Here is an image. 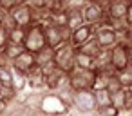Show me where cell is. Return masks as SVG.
I'll list each match as a JSON object with an SVG mask.
<instances>
[{
	"mask_svg": "<svg viewBox=\"0 0 132 116\" xmlns=\"http://www.w3.org/2000/svg\"><path fill=\"white\" fill-rule=\"evenodd\" d=\"M94 80H96V73H94V71H89V69L74 67V69L67 74V85H69L74 92H80V91H92Z\"/></svg>",
	"mask_w": 132,
	"mask_h": 116,
	"instance_id": "1",
	"label": "cell"
},
{
	"mask_svg": "<svg viewBox=\"0 0 132 116\" xmlns=\"http://www.w3.org/2000/svg\"><path fill=\"white\" fill-rule=\"evenodd\" d=\"M47 47V40H45V29L42 24H33L26 29V40H24V51L36 55L42 49Z\"/></svg>",
	"mask_w": 132,
	"mask_h": 116,
	"instance_id": "2",
	"label": "cell"
},
{
	"mask_svg": "<svg viewBox=\"0 0 132 116\" xmlns=\"http://www.w3.org/2000/svg\"><path fill=\"white\" fill-rule=\"evenodd\" d=\"M38 112L45 116H69L71 109L63 103V100L56 92H44Z\"/></svg>",
	"mask_w": 132,
	"mask_h": 116,
	"instance_id": "3",
	"label": "cell"
},
{
	"mask_svg": "<svg viewBox=\"0 0 132 116\" xmlns=\"http://www.w3.org/2000/svg\"><path fill=\"white\" fill-rule=\"evenodd\" d=\"M107 9H109V2H100V0H94V2H87L85 9L81 11L83 15V22L89 26H101L107 22Z\"/></svg>",
	"mask_w": 132,
	"mask_h": 116,
	"instance_id": "4",
	"label": "cell"
},
{
	"mask_svg": "<svg viewBox=\"0 0 132 116\" xmlns=\"http://www.w3.org/2000/svg\"><path fill=\"white\" fill-rule=\"evenodd\" d=\"M74 58H76V49L71 44H63L58 49H54V67L65 74H69L74 69Z\"/></svg>",
	"mask_w": 132,
	"mask_h": 116,
	"instance_id": "5",
	"label": "cell"
},
{
	"mask_svg": "<svg viewBox=\"0 0 132 116\" xmlns=\"http://www.w3.org/2000/svg\"><path fill=\"white\" fill-rule=\"evenodd\" d=\"M45 40H47V47H51L53 51L58 49L63 44H71V31L67 27H60V26H53V24H45Z\"/></svg>",
	"mask_w": 132,
	"mask_h": 116,
	"instance_id": "6",
	"label": "cell"
},
{
	"mask_svg": "<svg viewBox=\"0 0 132 116\" xmlns=\"http://www.w3.org/2000/svg\"><path fill=\"white\" fill-rule=\"evenodd\" d=\"M98 109L96 105V98L92 91H80L74 92V102H72V111H78L80 116L85 114H94Z\"/></svg>",
	"mask_w": 132,
	"mask_h": 116,
	"instance_id": "7",
	"label": "cell"
},
{
	"mask_svg": "<svg viewBox=\"0 0 132 116\" xmlns=\"http://www.w3.org/2000/svg\"><path fill=\"white\" fill-rule=\"evenodd\" d=\"M42 73H44V83H45L47 92H56V91H60L62 87L67 85V74L62 73L60 69H56L54 65H51L47 69H42Z\"/></svg>",
	"mask_w": 132,
	"mask_h": 116,
	"instance_id": "8",
	"label": "cell"
},
{
	"mask_svg": "<svg viewBox=\"0 0 132 116\" xmlns=\"http://www.w3.org/2000/svg\"><path fill=\"white\" fill-rule=\"evenodd\" d=\"M94 38H96L98 45L101 47V51H110V49L118 44V35H116V31L110 27L109 22H105V24H101V26L96 27Z\"/></svg>",
	"mask_w": 132,
	"mask_h": 116,
	"instance_id": "9",
	"label": "cell"
},
{
	"mask_svg": "<svg viewBox=\"0 0 132 116\" xmlns=\"http://www.w3.org/2000/svg\"><path fill=\"white\" fill-rule=\"evenodd\" d=\"M110 65L116 73L123 71L125 67L130 65V60H128V47L127 44L123 42H118L112 49H110Z\"/></svg>",
	"mask_w": 132,
	"mask_h": 116,
	"instance_id": "10",
	"label": "cell"
},
{
	"mask_svg": "<svg viewBox=\"0 0 132 116\" xmlns=\"http://www.w3.org/2000/svg\"><path fill=\"white\" fill-rule=\"evenodd\" d=\"M11 18L15 22L16 27H22V29H27L29 26L35 24V15H33V9L26 4V2H20L18 7H15L11 13Z\"/></svg>",
	"mask_w": 132,
	"mask_h": 116,
	"instance_id": "11",
	"label": "cell"
},
{
	"mask_svg": "<svg viewBox=\"0 0 132 116\" xmlns=\"http://www.w3.org/2000/svg\"><path fill=\"white\" fill-rule=\"evenodd\" d=\"M96 33V27L94 26H89V24H83L81 27H78L76 31L71 33V45L74 49H80L81 45H85Z\"/></svg>",
	"mask_w": 132,
	"mask_h": 116,
	"instance_id": "12",
	"label": "cell"
},
{
	"mask_svg": "<svg viewBox=\"0 0 132 116\" xmlns=\"http://www.w3.org/2000/svg\"><path fill=\"white\" fill-rule=\"evenodd\" d=\"M127 7H128V0H110L109 9H107V20H110V22H125Z\"/></svg>",
	"mask_w": 132,
	"mask_h": 116,
	"instance_id": "13",
	"label": "cell"
},
{
	"mask_svg": "<svg viewBox=\"0 0 132 116\" xmlns=\"http://www.w3.org/2000/svg\"><path fill=\"white\" fill-rule=\"evenodd\" d=\"M26 76H27V89H29V91H35V92H47V91H45V83H44V73H42V69L35 67V69H31Z\"/></svg>",
	"mask_w": 132,
	"mask_h": 116,
	"instance_id": "14",
	"label": "cell"
},
{
	"mask_svg": "<svg viewBox=\"0 0 132 116\" xmlns=\"http://www.w3.org/2000/svg\"><path fill=\"white\" fill-rule=\"evenodd\" d=\"M11 67H15V69H18V71H22V73H29L31 69H35L36 67V60H35V55H31V53H27V51H22L20 53V56L11 64Z\"/></svg>",
	"mask_w": 132,
	"mask_h": 116,
	"instance_id": "15",
	"label": "cell"
},
{
	"mask_svg": "<svg viewBox=\"0 0 132 116\" xmlns=\"http://www.w3.org/2000/svg\"><path fill=\"white\" fill-rule=\"evenodd\" d=\"M35 60H36L38 69H47V67L54 65V51L51 47H45V49H42L40 53L35 55Z\"/></svg>",
	"mask_w": 132,
	"mask_h": 116,
	"instance_id": "16",
	"label": "cell"
},
{
	"mask_svg": "<svg viewBox=\"0 0 132 116\" xmlns=\"http://www.w3.org/2000/svg\"><path fill=\"white\" fill-rule=\"evenodd\" d=\"M85 22H83V15H81V11H67V24H65V27L72 33V31H76L78 27H81Z\"/></svg>",
	"mask_w": 132,
	"mask_h": 116,
	"instance_id": "17",
	"label": "cell"
},
{
	"mask_svg": "<svg viewBox=\"0 0 132 116\" xmlns=\"http://www.w3.org/2000/svg\"><path fill=\"white\" fill-rule=\"evenodd\" d=\"M24 40H26V29H22V27H13L11 31H7V44L24 47Z\"/></svg>",
	"mask_w": 132,
	"mask_h": 116,
	"instance_id": "18",
	"label": "cell"
},
{
	"mask_svg": "<svg viewBox=\"0 0 132 116\" xmlns=\"http://www.w3.org/2000/svg\"><path fill=\"white\" fill-rule=\"evenodd\" d=\"M0 87L2 89H13V71L11 65L0 67Z\"/></svg>",
	"mask_w": 132,
	"mask_h": 116,
	"instance_id": "19",
	"label": "cell"
},
{
	"mask_svg": "<svg viewBox=\"0 0 132 116\" xmlns=\"http://www.w3.org/2000/svg\"><path fill=\"white\" fill-rule=\"evenodd\" d=\"M76 51H80V53H83V55H87V56H90V58H96V56L101 53V47L98 45L96 38L92 36L85 45H81V47H80V49H76Z\"/></svg>",
	"mask_w": 132,
	"mask_h": 116,
	"instance_id": "20",
	"label": "cell"
},
{
	"mask_svg": "<svg viewBox=\"0 0 132 116\" xmlns=\"http://www.w3.org/2000/svg\"><path fill=\"white\" fill-rule=\"evenodd\" d=\"M74 67H80V69H89V71H94V58L76 51V58H74Z\"/></svg>",
	"mask_w": 132,
	"mask_h": 116,
	"instance_id": "21",
	"label": "cell"
},
{
	"mask_svg": "<svg viewBox=\"0 0 132 116\" xmlns=\"http://www.w3.org/2000/svg\"><path fill=\"white\" fill-rule=\"evenodd\" d=\"M24 51V47H18V45H11V44H7L6 45V49L2 51V55H4V58L7 60V64L11 65L18 56H20V53Z\"/></svg>",
	"mask_w": 132,
	"mask_h": 116,
	"instance_id": "22",
	"label": "cell"
},
{
	"mask_svg": "<svg viewBox=\"0 0 132 116\" xmlns=\"http://www.w3.org/2000/svg\"><path fill=\"white\" fill-rule=\"evenodd\" d=\"M56 94L63 100V103L72 111V102H74V91L69 87V85H65V87H62L60 91H56Z\"/></svg>",
	"mask_w": 132,
	"mask_h": 116,
	"instance_id": "23",
	"label": "cell"
},
{
	"mask_svg": "<svg viewBox=\"0 0 132 116\" xmlns=\"http://www.w3.org/2000/svg\"><path fill=\"white\" fill-rule=\"evenodd\" d=\"M123 89H125V87L121 85V82L118 80V76H116V74L107 78V89H105V91H107L110 96H112V94H116V92H119V91H123Z\"/></svg>",
	"mask_w": 132,
	"mask_h": 116,
	"instance_id": "24",
	"label": "cell"
},
{
	"mask_svg": "<svg viewBox=\"0 0 132 116\" xmlns=\"http://www.w3.org/2000/svg\"><path fill=\"white\" fill-rule=\"evenodd\" d=\"M116 76H118V80L121 82V85H123L125 89L130 87V85H132V65H128V67H125L123 71L116 73Z\"/></svg>",
	"mask_w": 132,
	"mask_h": 116,
	"instance_id": "25",
	"label": "cell"
},
{
	"mask_svg": "<svg viewBox=\"0 0 132 116\" xmlns=\"http://www.w3.org/2000/svg\"><path fill=\"white\" fill-rule=\"evenodd\" d=\"M94 92V98H96V105L98 107H105V105H110V94L103 89V91H92Z\"/></svg>",
	"mask_w": 132,
	"mask_h": 116,
	"instance_id": "26",
	"label": "cell"
},
{
	"mask_svg": "<svg viewBox=\"0 0 132 116\" xmlns=\"http://www.w3.org/2000/svg\"><path fill=\"white\" fill-rule=\"evenodd\" d=\"M110 105H112V107H116L119 112L123 111V105H125V89L110 96Z\"/></svg>",
	"mask_w": 132,
	"mask_h": 116,
	"instance_id": "27",
	"label": "cell"
},
{
	"mask_svg": "<svg viewBox=\"0 0 132 116\" xmlns=\"http://www.w3.org/2000/svg\"><path fill=\"white\" fill-rule=\"evenodd\" d=\"M94 114H96V116H121V112H119V111H118L116 107H112V105L98 107Z\"/></svg>",
	"mask_w": 132,
	"mask_h": 116,
	"instance_id": "28",
	"label": "cell"
},
{
	"mask_svg": "<svg viewBox=\"0 0 132 116\" xmlns=\"http://www.w3.org/2000/svg\"><path fill=\"white\" fill-rule=\"evenodd\" d=\"M107 89V76L101 73H96V80H94V87L92 91H103Z\"/></svg>",
	"mask_w": 132,
	"mask_h": 116,
	"instance_id": "29",
	"label": "cell"
},
{
	"mask_svg": "<svg viewBox=\"0 0 132 116\" xmlns=\"http://www.w3.org/2000/svg\"><path fill=\"white\" fill-rule=\"evenodd\" d=\"M18 0H0V9L6 11V13H11L15 7H18Z\"/></svg>",
	"mask_w": 132,
	"mask_h": 116,
	"instance_id": "30",
	"label": "cell"
},
{
	"mask_svg": "<svg viewBox=\"0 0 132 116\" xmlns=\"http://www.w3.org/2000/svg\"><path fill=\"white\" fill-rule=\"evenodd\" d=\"M31 9H33V13L35 11H44L45 9V0H29V2H26Z\"/></svg>",
	"mask_w": 132,
	"mask_h": 116,
	"instance_id": "31",
	"label": "cell"
},
{
	"mask_svg": "<svg viewBox=\"0 0 132 116\" xmlns=\"http://www.w3.org/2000/svg\"><path fill=\"white\" fill-rule=\"evenodd\" d=\"M7 45V31L0 26V51H4Z\"/></svg>",
	"mask_w": 132,
	"mask_h": 116,
	"instance_id": "32",
	"label": "cell"
},
{
	"mask_svg": "<svg viewBox=\"0 0 132 116\" xmlns=\"http://www.w3.org/2000/svg\"><path fill=\"white\" fill-rule=\"evenodd\" d=\"M125 24H127V27H132V6L128 4V7H127V15H125Z\"/></svg>",
	"mask_w": 132,
	"mask_h": 116,
	"instance_id": "33",
	"label": "cell"
},
{
	"mask_svg": "<svg viewBox=\"0 0 132 116\" xmlns=\"http://www.w3.org/2000/svg\"><path fill=\"white\" fill-rule=\"evenodd\" d=\"M9 105H11V103H7L6 100H2V98H0V116H6V114H7Z\"/></svg>",
	"mask_w": 132,
	"mask_h": 116,
	"instance_id": "34",
	"label": "cell"
},
{
	"mask_svg": "<svg viewBox=\"0 0 132 116\" xmlns=\"http://www.w3.org/2000/svg\"><path fill=\"white\" fill-rule=\"evenodd\" d=\"M7 15H9V13H6V11H2V9H0V24H2V20H4Z\"/></svg>",
	"mask_w": 132,
	"mask_h": 116,
	"instance_id": "35",
	"label": "cell"
},
{
	"mask_svg": "<svg viewBox=\"0 0 132 116\" xmlns=\"http://www.w3.org/2000/svg\"><path fill=\"white\" fill-rule=\"evenodd\" d=\"M128 47V60H130V65H132V45H127Z\"/></svg>",
	"mask_w": 132,
	"mask_h": 116,
	"instance_id": "36",
	"label": "cell"
},
{
	"mask_svg": "<svg viewBox=\"0 0 132 116\" xmlns=\"http://www.w3.org/2000/svg\"><path fill=\"white\" fill-rule=\"evenodd\" d=\"M127 91H128V92H130V96H132V85H130V87H127Z\"/></svg>",
	"mask_w": 132,
	"mask_h": 116,
	"instance_id": "37",
	"label": "cell"
},
{
	"mask_svg": "<svg viewBox=\"0 0 132 116\" xmlns=\"http://www.w3.org/2000/svg\"><path fill=\"white\" fill-rule=\"evenodd\" d=\"M0 96H2V87H0Z\"/></svg>",
	"mask_w": 132,
	"mask_h": 116,
	"instance_id": "38",
	"label": "cell"
}]
</instances>
